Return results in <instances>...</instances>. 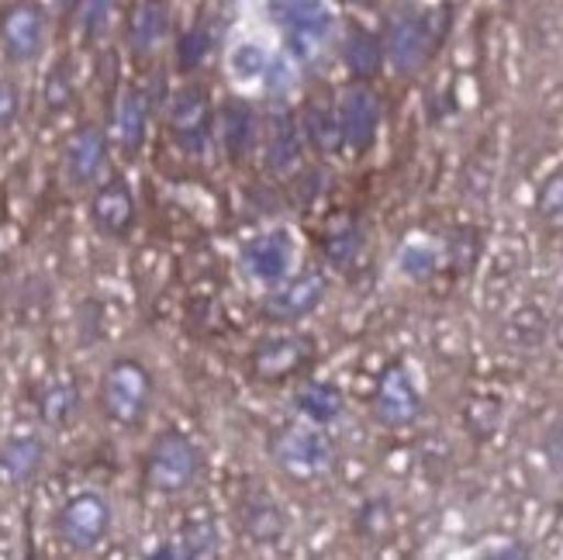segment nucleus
<instances>
[{"mask_svg": "<svg viewBox=\"0 0 563 560\" xmlns=\"http://www.w3.org/2000/svg\"><path fill=\"white\" fill-rule=\"evenodd\" d=\"M294 260H298V250H294V239L284 229L263 232L242 250V266L260 284H280L290 274Z\"/></svg>", "mask_w": 563, "mask_h": 560, "instance_id": "7", "label": "nucleus"}, {"mask_svg": "<svg viewBox=\"0 0 563 560\" xmlns=\"http://www.w3.org/2000/svg\"><path fill=\"white\" fill-rule=\"evenodd\" d=\"M266 66H271V59H266V53L253 42L239 45L232 53V69H235V77H242V80H256L260 73H266Z\"/></svg>", "mask_w": 563, "mask_h": 560, "instance_id": "21", "label": "nucleus"}, {"mask_svg": "<svg viewBox=\"0 0 563 560\" xmlns=\"http://www.w3.org/2000/svg\"><path fill=\"white\" fill-rule=\"evenodd\" d=\"M45 460V447L38 436H14L0 447V477L8 484H24L32 481Z\"/></svg>", "mask_w": 563, "mask_h": 560, "instance_id": "13", "label": "nucleus"}, {"mask_svg": "<svg viewBox=\"0 0 563 560\" xmlns=\"http://www.w3.org/2000/svg\"><path fill=\"white\" fill-rule=\"evenodd\" d=\"M540 208L550 218H563V177H556V180L547 184L543 198H540Z\"/></svg>", "mask_w": 563, "mask_h": 560, "instance_id": "25", "label": "nucleus"}, {"mask_svg": "<svg viewBox=\"0 0 563 560\" xmlns=\"http://www.w3.org/2000/svg\"><path fill=\"white\" fill-rule=\"evenodd\" d=\"M435 48V32L426 14H398L387 29V59L398 73L422 69Z\"/></svg>", "mask_w": 563, "mask_h": 560, "instance_id": "5", "label": "nucleus"}, {"mask_svg": "<svg viewBox=\"0 0 563 560\" xmlns=\"http://www.w3.org/2000/svg\"><path fill=\"white\" fill-rule=\"evenodd\" d=\"M56 529H59V540L69 547V550H93L101 547V540L108 537L111 529V505L93 495V492H84L77 498H69L59 516H56Z\"/></svg>", "mask_w": 563, "mask_h": 560, "instance_id": "4", "label": "nucleus"}, {"mask_svg": "<svg viewBox=\"0 0 563 560\" xmlns=\"http://www.w3.org/2000/svg\"><path fill=\"white\" fill-rule=\"evenodd\" d=\"M201 474V453L184 432H163L145 457V484L159 495L187 492Z\"/></svg>", "mask_w": 563, "mask_h": 560, "instance_id": "1", "label": "nucleus"}, {"mask_svg": "<svg viewBox=\"0 0 563 560\" xmlns=\"http://www.w3.org/2000/svg\"><path fill=\"white\" fill-rule=\"evenodd\" d=\"M339 118H342V139H346L353 150H366L377 132V118H380L377 97L366 87H350L342 94Z\"/></svg>", "mask_w": 563, "mask_h": 560, "instance_id": "11", "label": "nucleus"}, {"mask_svg": "<svg viewBox=\"0 0 563 560\" xmlns=\"http://www.w3.org/2000/svg\"><path fill=\"white\" fill-rule=\"evenodd\" d=\"M21 111V90L11 80H0V132H8Z\"/></svg>", "mask_w": 563, "mask_h": 560, "instance_id": "24", "label": "nucleus"}, {"mask_svg": "<svg viewBox=\"0 0 563 560\" xmlns=\"http://www.w3.org/2000/svg\"><path fill=\"white\" fill-rule=\"evenodd\" d=\"M277 464L294 477H318L332 468V443L314 429H290L274 443Z\"/></svg>", "mask_w": 563, "mask_h": 560, "instance_id": "6", "label": "nucleus"}, {"mask_svg": "<svg viewBox=\"0 0 563 560\" xmlns=\"http://www.w3.org/2000/svg\"><path fill=\"white\" fill-rule=\"evenodd\" d=\"M150 398H153V377L139 360L111 363V371L104 374L101 384V405L111 422L135 426L150 411Z\"/></svg>", "mask_w": 563, "mask_h": 560, "instance_id": "2", "label": "nucleus"}, {"mask_svg": "<svg viewBox=\"0 0 563 560\" xmlns=\"http://www.w3.org/2000/svg\"><path fill=\"white\" fill-rule=\"evenodd\" d=\"M132 32H135V45L139 48H153L163 32H166V14L159 4H142L135 11V21H132Z\"/></svg>", "mask_w": 563, "mask_h": 560, "instance_id": "20", "label": "nucleus"}, {"mask_svg": "<svg viewBox=\"0 0 563 560\" xmlns=\"http://www.w3.org/2000/svg\"><path fill=\"white\" fill-rule=\"evenodd\" d=\"M308 343L305 339H294V336H284V339H271V343H263L260 347V356H256V367H260V374H266V377H284V374H290L298 363L308 356V350H305Z\"/></svg>", "mask_w": 563, "mask_h": 560, "instance_id": "16", "label": "nucleus"}, {"mask_svg": "<svg viewBox=\"0 0 563 560\" xmlns=\"http://www.w3.org/2000/svg\"><path fill=\"white\" fill-rule=\"evenodd\" d=\"M174 132L184 145L198 150L208 135V105L201 90H184L174 108Z\"/></svg>", "mask_w": 563, "mask_h": 560, "instance_id": "15", "label": "nucleus"}, {"mask_svg": "<svg viewBox=\"0 0 563 560\" xmlns=\"http://www.w3.org/2000/svg\"><path fill=\"white\" fill-rule=\"evenodd\" d=\"M322 295H325V281L318 274H308L266 301V311L277 315V319H301V315H308L318 301H322Z\"/></svg>", "mask_w": 563, "mask_h": 560, "instance_id": "14", "label": "nucleus"}, {"mask_svg": "<svg viewBox=\"0 0 563 560\" xmlns=\"http://www.w3.org/2000/svg\"><path fill=\"white\" fill-rule=\"evenodd\" d=\"M214 550V529H211V523H198V526H190L187 532H184V547H180V553H187V557H201V553H211Z\"/></svg>", "mask_w": 563, "mask_h": 560, "instance_id": "23", "label": "nucleus"}, {"mask_svg": "<svg viewBox=\"0 0 563 560\" xmlns=\"http://www.w3.org/2000/svg\"><path fill=\"white\" fill-rule=\"evenodd\" d=\"M298 408L305 411V416L318 426H325L332 419H339V411H342V398L332 384H318V381H308L298 387Z\"/></svg>", "mask_w": 563, "mask_h": 560, "instance_id": "17", "label": "nucleus"}, {"mask_svg": "<svg viewBox=\"0 0 563 560\" xmlns=\"http://www.w3.org/2000/svg\"><path fill=\"white\" fill-rule=\"evenodd\" d=\"M93 222L101 226L104 232H111V235H121V232L132 229V222H135V201H132L129 187L121 184V180H111V184H104L101 190H97V198H93Z\"/></svg>", "mask_w": 563, "mask_h": 560, "instance_id": "12", "label": "nucleus"}, {"mask_svg": "<svg viewBox=\"0 0 563 560\" xmlns=\"http://www.w3.org/2000/svg\"><path fill=\"white\" fill-rule=\"evenodd\" d=\"M374 411H377V419L384 426H408V422L419 419L422 398H419V387H415V381H411V374L405 367H390L380 377Z\"/></svg>", "mask_w": 563, "mask_h": 560, "instance_id": "8", "label": "nucleus"}, {"mask_svg": "<svg viewBox=\"0 0 563 560\" xmlns=\"http://www.w3.org/2000/svg\"><path fill=\"white\" fill-rule=\"evenodd\" d=\"M398 266H401L405 277L426 281L435 271V250L429 246V242H422V239H411L408 246L401 250V256H398Z\"/></svg>", "mask_w": 563, "mask_h": 560, "instance_id": "19", "label": "nucleus"}, {"mask_svg": "<svg viewBox=\"0 0 563 560\" xmlns=\"http://www.w3.org/2000/svg\"><path fill=\"white\" fill-rule=\"evenodd\" d=\"M104 156H108V142L104 132L97 125H84L80 132H73V139L66 142L63 153V177L73 187H90L104 169Z\"/></svg>", "mask_w": 563, "mask_h": 560, "instance_id": "9", "label": "nucleus"}, {"mask_svg": "<svg viewBox=\"0 0 563 560\" xmlns=\"http://www.w3.org/2000/svg\"><path fill=\"white\" fill-rule=\"evenodd\" d=\"M73 411H77V392H73V387H66V384L53 387V392H48L45 402H42V416L48 422H66Z\"/></svg>", "mask_w": 563, "mask_h": 560, "instance_id": "22", "label": "nucleus"}, {"mask_svg": "<svg viewBox=\"0 0 563 560\" xmlns=\"http://www.w3.org/2000/svg\"><path fill=\"white\" fill-rule=\"evenodd\" d=\"M0 39H4V53L14 63H29L42 53L45 42V21L42 11L32 4H18L4 14V24H0Z\"/></svg>", "mask_w": 563, "mask_h": 560, "instance_id": "10", "label": "nucleus"}, {"mask_svg": "<svg viewBox=\"0 0 563 560\" xmlns=\"http://www.w3.org/2000/svg\"><path fill=\"white\" fill-rule=\"evenodd\" d=\"M114 135L118 142L125 145V150H139L142 145V135H145V101L139 90H129L125 97L118 101V111H114Z\"/></svg>", "mask_w": 563, "mask_h": 560, "instance_id": "18", "label": "nucleus"}, {"mask_svg": "<svg viewBox=\"0 0 563 560\" xmlns=\"http://www.w3.org/2000/svg\"><path fill=\"white\" fill-rule=\"evenodd\" d=\"M274 18L287 32L290 53L298 59H308L332 32L329 0H274Z\"/></svg>", "mask_w": 563, "mask_h": 560, "instance_id": "3", "label": "nucleus"}]
</instances>
